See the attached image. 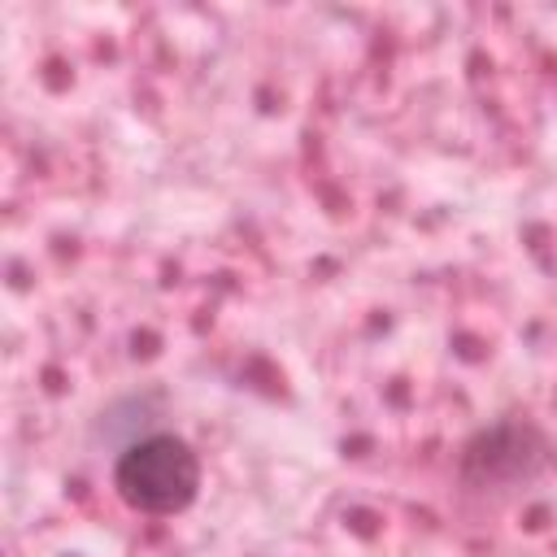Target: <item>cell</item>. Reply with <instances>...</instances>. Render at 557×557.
I'll list each match as a JSON object with an SVG mask.
<instances>
[{"mask_svg": "<svg viewBox=\"0 0 557 557\" xmlns=\"http://www.w3.org/2000/svg\"><path fill=\"white\" fill-rule=\"evenodd\" d=\"M113 487L139 513H178L200 492V461L187 440L170 431H152L117 453Z\"/></svg>", "mask_w": 557, "mask_h": 557, "instance_id": "cell-1", "label": "cell"}, {"mask_svg": "<svg viewBox=\"0 0 557 557\" xmlns=\"http://www.w3.org/2000/svg\"><path fill=\"white\" fill-rule=\"evenodd\" d=\"M544 461V444L531 426H518V422H505V426H492L483 435L470 440L466 457H461V474L479 487H496V483H518V479H531Z\"/></svg>", "mask_w": 557, "mask_h": 557, "instance_id": "cell-2", "label": "cell"}]
</instances>
